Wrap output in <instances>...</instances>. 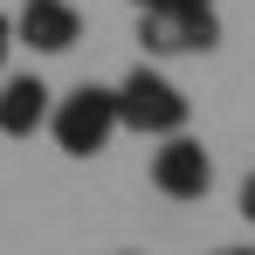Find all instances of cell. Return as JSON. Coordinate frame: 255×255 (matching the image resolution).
<instances>
[{"label":"cell","mask_w":255,"mask_h":255,"mask_svg":"<svg viewBox=\"0 0 255 255\" xmlns=\"http://www.w3.org/2000/svg\"><path fill=\"white\" fill-rule=\"evenodd\" d=\"M138 42H145V55H207V48H221V14L214 7L138 14Z\"/></svg>","instance_id":"3957f363"},{"label":"cell","mask_w":255,"mask_h":255,"mask_svg":"<svg viewBox=\"0 0 255 255\" xmlns=\"http://www.w3.org/2000/svg\"><path fill=\"white\" fill-rule=\"evenodd\" d=\"M48 131H55V145H62L69 159H97V152L118 138V90H104V83H76L69 97H55Z\"/></svg>","instance_id":"7a4b0ae2"},{"label":"cell","mask_w":255,"mask_h":255,"mask_svg":"<svg viewBox=\"0 0 255 255\" xmlns=\"http://www.w3.org/2000/svg\"><path fill=\"white\" fill-rule=\"evenodd\" d=\"M152 186L166 193V200H200L214 186V159L200 138H159V152H152Z\"/></svg>","instance_id":"277c9868"},{"label":"cell","mask_w":255,"mask_h":255,"mask_svg":"<svg viewBox=\"0 0 255 255\" xmlns=\"http://www.w3.org/2000/svg\"><path fill=\"white\" fill-rule=\"evenodd\" d=\"M55 111V90L28 69V76H7L0 83V138H35Z\"/></svg>","instance_id":"8992f818"},{"label":"cell","mask_w":255,"mask_h":255,"mask_svg":"<svg viewBox=\"0 0 255 255\" xmlns=\"http://www.w3.org/2000/svg\"><path fill=\"white\" fill-rule=\"evenodd\" d=\"M7 48H14V14H0V69H7Z\"/></svg>","instance_id":"9c48e42d"},{"label":"cell","mask_w":255,"mask_h":255,"mask_svg":"<svg viewBox=\"0 0 255 255\" xmlns=\"http://www.w3.org/2000/svg\"><path fill=\"white\" fill-rule=\"evenodd\" d=\"M214 255H255V249H214Z\"/></svg>","instance_id":"30bf717a"},{"label":"cell","mask_w":255,"mask_h":255,"mask_svg":"<svg viewBox=\"0 0 255 255\" xmlns=\"http://www.w3.org/2000/svg\"><path fill=\"white\" fill-rule=\"evenodd\" d=\"M193 118V104H186V90L159 76V69H131L125 83H118V131H138V138H179Z\"/></svg>","instance_id":"6da1fadb"},{"label":"cell","mask_w":255,"mask_h":255,"mask_svg":"<svg viewBox=\"0 0 255 255\" xmlns=\"http://www.w3.org/2000/svg\"><path fill=\"white\" fill-rule=\"evenodd\" d=\"M138 14H166V7H214V0H131Z\"/></svg>","instance_id":"52a82bcc"},{"label":"cell","mask_w":255,"mask_h":255,"mask_svg":"<svg viewBox=\"0 0 255 255\" xmlns=\"http://www.w3.org/2000/svg\"><path fill=\"white\" fill-rule=\"evenodd\" d=\"M14 42H28L35 55H69V48L83 42V14H76L69 0H21Z\"/></svg>","instance_id":"5b68a950"},{"label":"cell","mask_w":255,"mask_h":255,"mask_svg":"<svg viewBox=\"0 0 255 255\" xmlns=\"http://www.w3.org/2000/svg\"><path fill=\"white\" fill-rule=\"evenodd\" d=\"M242 221H249V228H255V172H249V179H242Z\"/></svg>","instance_id":"ba28073f"}]
</instances>
